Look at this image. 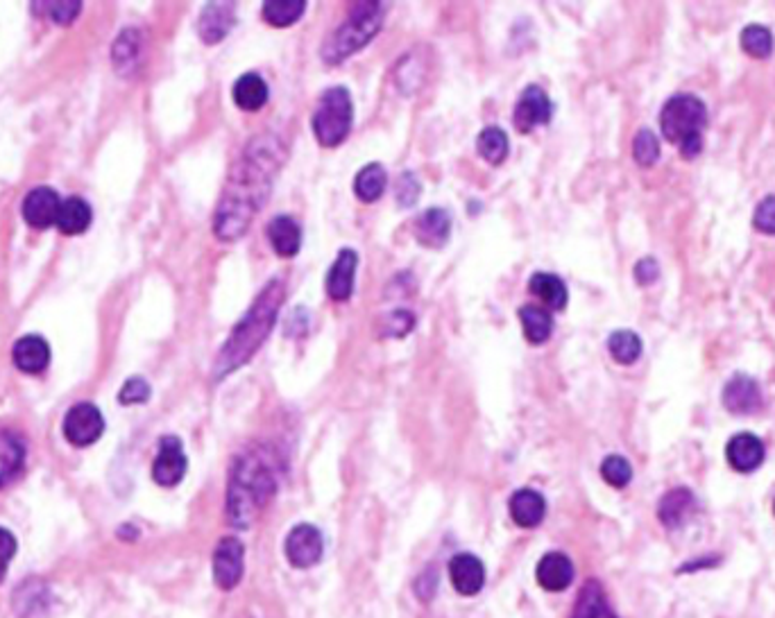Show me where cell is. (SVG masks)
I'll list each match as a JSON object with an SVG mask.
<instances>
[{
  "label": "cell",
  "mask_w": 775,
  "mask_h": 618,
  "mask_svg": "<svg viewBox=\"0 0 775 618\" xmlns=\"http://www.w3.org/2000/svg\"><path fill=\"white\" fill-rule=\"evenodd\" d=\"M288 157L284 141L275 134H257L245 145L229 177L214 213V234L223 243H236L252 227L266 206L277 175Z\"/></svg>",
  "instance_id": "cell-1"
},
{
  "label": "cell",
  "mask_w": 775,
  "mask_h": 618,
  "mask_svg": "<svg viewBox=\"0 0 775 618\" xmlns=\"http://www.w3.org/2000/svg\"><path fill=\"white\" fill-rule=\"evenodd\" d=\"M279 489L277 456L266 444L238 453L229 469L227 517L234 528H250Z\"/></svg>",
  "instance_id": "cell-2"
},
{
  "label": "cell",
  "mask_w": 775,
  "mask_h": 618,
  "mask_svg": "<svg viewBox=\"0 0 775 618\" xmlns=\"http://www.w3.org/2000/svg\"><path fill=\"white\" fill-rule=\"evenodd\" d=\"M284 299L286 283L281 279H270L266 286L261 288V293L254 297L248 313L238 320L232 333H229L227 342L220 347V354L216 356L214 363L216 381L234 374L236 369L248 365L250 360L257 356V351L261 349L263 342L270 338L272 329H275Z\"/></svg>",
  "instance_id": "cell-3"
},
{
  "label": "cell",
  "mask_w": 775,
  "mask_h": 618,
  "mask_svg": "<svg viewBox=\"0 0 775 618\" xmlns=\"http://www.w3.org/2000/svg\"><path fill=\"white\" fill-rule=\"evenodd\" d=\"M383 19H386V3H354L349 7L345 21L322 44V62L338 66L349 55L359 53L361 48L368 46L377 37Z\"/></svg>",
  "instance_id": "cell-4"
},
{
  "label": "cell",
  "mask_w": 775,
  "mask_h": 618,
  "mask_svg": "<svg viewBox=\"0 0 775 618\" xmlns=\"http://www.w3.org/2000/svg\"><path fill=\"white\" fill-rule=\"evenodd\" d=\"M660 127L664 139L680 150V157L696 159L703 150V132L708 127L705 102L689 93H678L664 102Z\"/></svg>",
  "instance_id": "cell-5"
},
{
  "label": "cell",
  "mask_w": 775,
  "mask_h": 618,
  "mask_svg": "<svg viewBox=\"0 0 775 618\" xmlns=\"http://www.w3.org/2000/svg\"><path fill=\"white\" fill-rule=\"evenodd\" d=\"M352 123L354 105L349 91L345 87H329L322 91L311 118L313 136L322 148H338L352 132Z\"/></svg>",
  "instance_id": "cell-6"
},
{
  "label": "cell",
  "mask_w": 775,
  "mask_h": 618,
  "mask_svg": "<svg viewBox=\"0 0 775 618\" xmlns=\"http://www.w3.org/2000/svg\"><path fill=\"white\" fill-rule=\"evenodd\" d=\"M105 433V417L89 401H80L66 412L64 417V437L73 446H91L96 444Z\"/></svg>",
  "instance_id": "cell-7"
},
{
  "label": "cell",
  "mask_w": 775,
  "mask_h": 618,
  "mask_svg": "<svg viewBox=\"0 0 775 618\" xmlns=\"http://www.w3.org/2000/svg\"><path fill=\"white\" fill-rule=\"evenodd\" d=\"M284 553L293 569H311V566L322 560V553H325L322 532L311 526V523H297V526L288 532Z\"/></svg>",
  "instance_id": "cell-8"
},
{
  "label": "cell",
  "mask_w": 775,
  "mask_h": 618,
  "mask_svg": "<svg viewBox=\"0 0 775 618\" xmlns=\"http://www.w3.org/2000/svg\"><path fill=\"white\" fill-rule=\"evenodd\" d=\"M186 469H189V460H186L180 437H161L157 458L152 462V480L161 487H175L184 480Z\"/></svg>",
  "instance_id": "cell-9"
},
{
  "label": "cell",
  "mask_w": 775,
  "mask_h": 618,
  "mask_svg": "<svg viewBox=\"0 0 775 618\" xmlns=\"http://www.w3.org/2000/svg\"><path fill=\"white\" fill-rule=\"evenodd\" d=\"M245 546L238 537H223L214 551V582L218 589L232 591L243 580Z\"/></svg>",
  "instance_id": "cell-10"
},
{
  "label": "cell",
  "mask_w": 775,
  "mask_h": 618,
  "mask_svg": "<svg viewBox=\"0 0 775 618\" xmlns=\"http://www.w3.org/2000/svg\"><path fill=\"white\" fill-rule=\"evenodd\" d=\"M553 116V105L547 96V91L538 84H528L519 96L515 111H513V125L517 132L531 134L538 125H547Z\"/></svg>",
  "instance_id": "cell-11"
},
{
  "label": "cell",
  "mask_w": 775,
  "mask_h": 618,
  "mask_svg": "<svg viewBox=\"0 0 775 618\" xmlns=\"http://www.w3.org/2000/svg\"><path fill=\"white\" fill-rule=\"evenodd\" d=\"M723 406H726L732 415H753L762 408V388L753 376L748 374H735L726 383L721 394Z\"/></svg>",
  "instance_id": "cell-12"
},
{
  "label": "cell",
  "mask_w": 775,
  "mask_h": 618,
  "mask_svg": "<svg viewBox=\"0 0 775 618\" xmlns=\"http://www.w3.org/2000/svg\"><path fill=\"white\" fill-rule=\"evenodd\" d=\"M449 580L456 594L472 598L485 585V566L472 553H458L449 560Z\"/></svg>",
  "instance_id": "cell-13"
},
{
  "label": "cell",
  "mask_w": 775,
  "mask_h": 618,
  "mask_svg": "<svg viewBox=\"0 0 775 618\" xmlns=\"http://www.w3.org/2000/svg\"><path fill=\"white\" fill-rule=\"evenodd\" d=\"M59 206H62V200H59V195L53 188L39 186L25 195L23 218L34 229H48L57 225Z\"/></svg>",
  "instance_id": "cell-14"
},
{
  "label": "cell",
  "mask_w": 775,
  "mask_h": 618,
  "mask_svg": "<svg viewBox=\"0 0 775 618\" xmlns=\"http://www.w3.org/2000/svg\"><path fill=\"white\" fill-rule=\"evenodd\" d=\"M356 268H359V254L349 250V247H343V250L338 252L334 265L329 268L325 281L329 299H334V302H347V299L354 295Z\"/></svg>",
  "instance_id": "cell-15"
},
{
  "label": "cell",
  "mask_w": 775,
  "mask_h": 618,
  "mask_svg": "<svg viewBox=\"0 0 775 618\" xmlns=\"http://www.w3.org/2000/svg\"><path fill=\"white\" fill-rule=\"evenodd\" d=\"M236 25V3H209L198 21L200 39L207 46L223 41Z\"/></svg>",
  "instance_id": "cell-16"
},
{
  "label": "cell",
  "mask_w": 775,
  "mask_h": 618,
  "mask_svg": "<svg viewBox=\"0 0 775 618\" xmlns=\"http://www.w3.org/2000/svg\"><path fill=\"white\" fill-rule=\"evenodd\" d=\"M764 456V444L760 437L753 433L732 435L730 442L726 444V458L730 467L739 471V474H753L755 469H760Z\"/></svg>",
  "instance_id": "cell-17"
},
{
  "label": "cell",
  "mask_w": 775,
  "mask_h": 618,
  "mask_svg": "<svg viewBox=\"0 0 775 618\" xmlns=\"http://www.w3.org/2000/svg\"><path fill=\"white\" fill-rule=\"evenodd\" d=\"M535 580L544 591L560 594L574 582V564L565 553H547L535 566Z\"/></svg>",
  "instance_id": "cell-18"
},
{
  "label": "cell",
  "mask_w": 775,
  "mask_h": 618,
  "mask_svg": "<svg viewBox=\"0 0 775 618\" xmlns=\"http://www.w3.org/2000/svg\"><path fill=\"white\" fill-rule=\"evenodd\" d=\"M50 605H53V594L46 582L41 580H25L23 585L14 591V616L16 618H39L44 616Z\"/></svg>",
  "instance_id": "cell-19"
},
{
  "label": "cell",
  "mask_w": 775,
  "mask_h": 618,
  "mask_svg": "<svg viewBox=\"0 0 775 618\" xmlns=\"http://www.w3.org/2000/svg\"><path fill=\"white\" fill-rule=\"evenodd\" d=\"M413 231L417 243L429 250H440L451 236V213L447 209H427L417 216Z\"/></svg>",
  "instance_id": "cell-20"
},
{
  "label": "cell",
  "mask_w": 775,
  "mask_h": 618,
  "mask_svg": "<svg viewBox=\"0 0 775 618\" xmlns=\"http://www.w3.org/2000/svg\"><path fill=\"white\" fill-rule=\"evenodd\" d=\"M508 510H510V519L515 521V526L538 528L544 521V514H547V501H544V496L540 492L524 487V489H517V492L510 496Z\"/></svg>",
  "instance_id": "cell-21"
},
{
  "label": "cell",
  "mask_w": 775,
  "mask_h": 618,
  "mask_svg": "<svg viewBox=\"0 0 775 618\" xmlns=\"http://www.w3.org/2000/svg\"><path fill=\"white\" fill-rule=\"evenodd\" d=\"M268 240L281 259H293L302 250V227L300 222L291 216H277L270 220L266 229Z\"/></svg>",
  "instance_id": "cell-22"
},
{
  "label": "cell",
  "mask_w": 775,
  "mask_h": 618,
  "mask_svg": "<svg viewBox=\"0 0 775 618\" xmlns=\"http://www.w3.org/2000/svg\"><path fill=\"white\" fill-rule=\"evenodd\" d=\"M14 365L25 374H41L50 363V347L41 336H23L14 342Z\"/></svg>",
  "instance_id": "cell-23"
},
{
  "label": "cell",
  "mask_w": 775,
  "mask_h": 618,
  "mask_svg": "<svg viewBox=\"0 0 775 618\" xmlns=\"http://www.w3.org/2000/svg\"><path fill=\"white\" fill-rule=\"evenodd\" d=\"M232 98L236 102V107L248 111V114L261 111L268 105V98H270L268 82L263 80L259 73H245L234 82Z\"/></svg>",
  "instance_id": "cell-24"
},
{
  "label": "cell",
  "mask_w": 775,
  "mask_h": 618,
  "mask_svg": "<svg viewBox=\"0 0 775 618\" xmlns=\"http://www.w3.org/2000/svg\"><path fill=\"white\" fill-rule=\"evenodd\" d=\"M91 218L93 213L87 200H82V197H68V200H64L62 206H59L57 229L66 236H78L89 229Z\"/></svg>",
  "instance_id": "cell-25"
},
{
  "label": "cell",
  "mask_w": 775,
  "mask_h": 618,
  "mask_svg": "<svg viewBox=\"0 0 775 618\" xmlns=\"http://www.w3.org/2000/svg\"><path fill=\"white\" fill-rule=\"evenodd\" d=\"M528 290H531L535 297H540L551 311H565L569 293H567L565 281L556 277V274L535 272L533 277L528 279Z\"/></svg>",
  "instance_id": "cell-26"
},
{
  "label": "cell",
  "mask_w": 775,
  "mask_h": 618,
  "mask_svg": "<svg viewBox=\"0 0 775 618\" xmlns=\"http://www.w3.org/2000/svg\"><path fill=\"white\" fill-rule=\"evenodd\" d=\"M388 186V173L381 163H368L363 166L354 177V195L359 197L363 204H374L381 200V195L386 193Z\"/></svg>",
  "instance_id": "cell-27"
},
{
  "label": "cell",
  "mask_w": 775,
  "mask_h": 618,
  "mask_svg": "<svg viewBox=\"0 0 775 618\" xmlns=\"http://www.w3.org/2000/svg\"><path fill=\"white\" fill-rule=\"evenodd\" d=\"M519 322H522L524 336L531 345H544L553 333V315L547 308L526 304L519 308Z\"/></svg>",
  "instance_id": "cell-28"
},
{
  "label": "cell",
  "mask_w": 775,
  "mask_h": 618,
  "mask_svg": "<svg viewBox=\"0 0 775 618\" xmlns=\"http://www.w3.org/2000/svg\"><path fill=\"white\" fill-rule=\"evenodd\" d=\"M25 446L14 433L0 431V487L10 483L23 469Z\"/></svg>",
  "instance_id": "cell-29"
},
{
  "label": "cell",
  "mask_w": 775,
  "mask_h": 618,
  "mask_svg": "<svg viewBox=\"0 0 775 618\" xmlns=\"http://www.w3.org/2000/svg\"><path fill=\"white\" fill-rule=\"evenodd\" d=\"M306 12V0H266L261 5L263 21L272 28H291Z\"/></svg>",
  "instance_id": "cell-30"
},
{
  "label": "cell",
  "mask_w": 775,
  "mask_h": 618,
  "mask_svg": "<svg viewBox=\"0 0 775 618\" xmlns=\"http://www.w3.org/2000/svg\"><path fill=\"white\" fill-rule=\"evenodd\" d=\"M141 57V34L136 30H125L118 34L116 44L112 48V59L116 71L121 75H130L139 66Z\"/></svg>",
  "instance_id": "cell-31"
},
{
  "label": "cell",
  "mask_w": 775,
  "mask_h": 618,
  "mask_svg": "<svg viewBox=\"0 0 775 618\" xmlns=\"http://www.w3.org/2000/svg\"><path fill=\"white\" fill-rule=\"evenodd\" d=\"M476 150H479L481 157L488 161L490 166H501L510 150L508 134L501 130V127H485L479 134V139H476Z\"/></svg>",
  "instance_id": "cell-32"
},
{
  "label": "cell",
  "mask_w": 775,
  "mask_h": 618,
  "mask_svg": "<svg viewBox=\"0 0 775 618\" xmlns=\"http://www.w3.org/2000/svg\"><path fill=\"white\" fill-rule=\"evenodd\" d=\"M642 338L637 336L635 331H628V329H621V331H615L612 336L608 338V351L615 363L619 365H633L640 360L642 356Z\"/></svg>",
  "instance_id": "cell-33"
},
{
  "label": "cell",
  "mask_w": 775,
  "mask_h": 618,
  "mask_svg": "<svg viewBox=\"0 0 775 618\" xmlns=\"http://www.w3.org/2000/svg\"><path fill=\"white\" fill-rule=\"evenodd\" d=\"M692 505H694V496L689 489L678 487L674 492H669L660 503V519L664 526H671V528L678 526V523L685 519V514L692 510Z\"/></svg>",
  "instance_id": "cell-34"
},
{
  "label": "cell",
  "mask_w": 775,
  "mask_h": 618,
  "mask_svg": "<svg viewBox=\"0 0 775 618\" xmlns=\"http://www.w3.org/2000/svg\"><path fill=\"white\" fill-rule=\"evenodd\" d=\"M739 44H742L744 53L753 59H766L773 53V34L764 25H748L739 37Z\"/></svg>",
  "instance_id": "cell-35"
},
{
  "label": "cell",
  "mask_w": 775,
  "mask_h": 618,
  "mask_svg": "<svg viewBox=\"0 0 775 618\" xmlns=\"http://www.w3.org/2000/svg\"><path fill=\"white\" fill-rule=\"evenodd\" d=\"M633 159L637 161V166L642 168H651L658 163L660 159V141L658 136H655L649 127H642L640 132H637L635 141H633Z\"/></svg>",
  "instance_id": "cell-36"
},
{
  "label": "cell",
  "mask_w": 775,
  "mask_h": 618,
  "mask_svg": "<svg viewBox=\"0 0 775 618\" xmlns=\"http://www.w3.org/2000/svg\"><path fill=\"white\" fill-rule=\"evenodd\" d=\"M413 329H415V315L411 311L399 308V311L383 315V320L379 324V336L381 338H406Z\"/></svg>",
  "instance_id": "cell-37"
},
{
  "label": "cell",
  "mask_w": 775,
  "mask_h": 618,
  "mask_svg": "<svg viewBox=\"0 0 775 618\" xmlns=\"http://www.w3.org/2000/svg\"><path fill=\"white\" fill-rule=\"evenodd\" d=\"M601 476L612 487H626L633 480V467L624 456H608L601 462Z\"/></svg>",
  "instance_id": "cell-38"
},
{
  "label": "cell",
  "mask_w": 775,
  "mask_h": 618,
  "mask_svg": "<svg viewBox=\"0 0 775 618\" xmlns=\"http://www.w3.org/2000/svg\"><path fill=\"white\" fill-rule=\"evenodd\" d=\"M420 195H422L420 179H417L415 173H411V170H404V173L397 177V184H395V200H397V204L402 206V209H408V206H415L417 204V200H420Z\"/></svg>",
  "instance_id": "cell-39"
},
{
  "label": "cell",
  "mask_w": 775,
  "mask_h": 618,
  "mask_svg": "<svg viewBox=\"0 0 775 618\" xmlns=\"http://www.w3.org/2000/svg\"><path fill=\"white\" fill-rule=\"evenodd\" d=\"M150 394L152 390L148 381L143 379V376H132V379L125 381L121 392H118V401H121L123 406H139V403H146L150 399Z\"/></svg>",
  "instance_id": "cell-40"
},
{
  "label": "cell",
  "mask_w": 775,
  "mask_h": 618,
  "mask_svg": "<svg viewBox=\"0 0 775 618\" xmlns=\"http://www.w3.org/2000/svg\"><path fill=\"white\" fill-rule=\"evenodd\" d=\"M753 227L757 231H762V234L775 236V195H766L764 200L757 204Z\"/></svg>",
  "instance_id": "cell-41"
},
{
  "label": "cell",
  "mask_w": 775,
  "mask_h": 618,
  "mask_svg": "<svg viewBox=\"0 0 775 618\" xmlns=\"http://www.w3.org/2000/svg\"><path fill=\"white\" fill-rule=\"evenodd\" d=\"M80 12H82L80 0H73V3H68V0H62V3H48L50 19H53L57 25H71L75 19H78Z\"/></svg>",
  "instance_id": "cell-42"
},
{
  "label": "cell",
  "mask_w": 775,
  "mask_h": 618,
  "mask_svg": "<svg viewBox=\"0 0 775 618\" xmlns=\"http://www.w3.org/2000/svg\"><path fill=\"white\" fill-rule=\"evenodd\" d=\"M16 548H19L16 537L7 528H0V582L5 580V573L10 569V562L16 555Z\"/></svg>",
  "instance_id": "cell-43"
},
{
  "label": "cell",
  "mask_w": 775,
  "mask_h": 618,
  "mask_svg": "<svg viewBox=\"0 0 775 618\" xmlns=\"http://www.w3.org/2000/svg\"><path fill=\"white\" fill-rule=\"evenodd\" d=\"M574 618H610V616H608L606 609H603L599 596L590 594V591L585 589L581 603H578V607H576Z\"/></svg>",
  "instance_id": "cell-44"
},
{
  "label": "cell",
  "mask_w": 775,
  "mask_h": 618,
  "mask_svg": "<svg viewBox=\"0 0 775 618\" xmlns=\"http://www.w3.org/2000/svg\"><path fill=\"white\" fill-rule=\"evenodd\" d=\"M660 277V265L655 259H651V256H646V259L637 261L635 265V279L640 286H651L653 281H658Z\"/></svg>",
  "instance_id": "cell-45"
}]
</instances>
